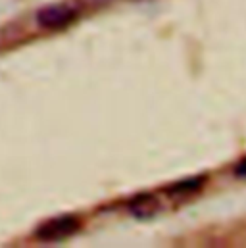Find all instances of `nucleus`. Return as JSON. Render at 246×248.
Wrapping results in <instances>:
<instances>
[{"mask_svg": "<svg viewBox=\"0 0 246 248\" xmlns=\"http://www.w3.org/2000/svg\"><path fill=\"white\" fill-rule=\"evenodd\" d=\"M206 183V177H192V179H183V181H177L173 185H169L166 188L168 194L171 196H181V194H192V192H198Z\"/></svg>", "mask_w": 246, "mask_h": 248, "instance_id": "nucleus-4", "label": "nucleus"}, {"mask_svg": "<svg viewBox=\"0 0 246 248\" xmlns=\"http://www.w3.org/2000/svg\"><path fill=\"white\" fill-rule=\"evenodd\" d=\"M235 175H237V177H246V158L237 164V168H235Z\"/></svg>", "mask_w": 246, "mask_h": 248, "instance_id": "nucleus-5", "label": "nucleus"}, {"mask_svg": "<svg viewBox=\"0 0 246 248\" xmlns=\"http://www.w3.org/2000/svg\"><path fill=\"white\" fill-rule=\"evenodd\" d=\"M160 210V202L154 194H138L129 202V212L137 217H150Z\"/></svg>", "mask_w": 246, "mask_h": 248, "instance_id": "nucleus-3", "label": "nucleus"}, {"mask_svg": "<svg viewBox=\"0 0 246 248\" xmlns=\"http://www.w3.org/2000/svg\"><path fill=\"white\" fill-rule=\"evenodd\" d=\"M79 219L75 216H60L56 219H50L46 223H43L37 229V237L45 243H56V241H63L69 235H73L79 229Z\"/></svg>", "mask_w": 246, "mask_h": 248, "instance_id": "nucleus-1", "label": "nucleus"}, {"mask_svg": "<svg viewBox=\"0 0 246 248\" xmlns=\"http://www.w3.org/2000/svg\"><path fill=\"white\" fill-rule=\"evenodd\" d=\"M77 17V10L65 4H56V6H46L39 10L37 14V23L45 29H62L69 25Z\"/></svg>", "mask_w": 246, "mask_h": 248, "instance_id": "nucleus-2", "label": "nucleus"}]
</instances>
